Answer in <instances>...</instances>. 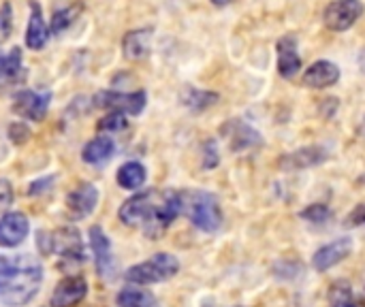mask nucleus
<instances>
[{
    "instance_id": "f257e3e1",
    "label": "nucleus",
    "mask_w": 365,
    "mask_h": 307,
    "mask_svg": "<svg viewBox=\"0 0 365 307\" xmlns=\"http://www.w3.org/2000/svg\"><path fill=\"white\" fill-rule=\"evenodd\" d=\"M182 212V192L145 190L124 201L118 216L126 227H139L150 239H158Z\"/></svg>"
},
{
    "instance_id": "f03ea898",
    "label": "nucleus",
    "mask_w": 365,
    "mask_h": 307,
    "mask_svg": "<svg viewBox=\"0 0 365 307\" xmlns=\"http://www.w3.org/2000/svg\"><path fill=\"white\" fill-rule=\"evenodd\" d=\"M43 280V269L28 254L0 256V301L6 306L28 303Z\"/></svg>"
},
{
    "instance_id": "7ed1b4c3",
    "label": "nucleus",
    "mask_w": 365,
    "mask_h": 307,
    "mask_svg": "<svg viewBox=\"0 0 365 307\" xmlns=\"http://www.w3.org/2000/svg\"><path fill=\"white\" fill-rule=\"evenodd\" d=\"M184 212L188 220L203 233H216L222 227V209L218 199L212 192L195 190V192H182Z\"/></svg>"
},
{
    "instance_id": "20e7f679",
    "label": "nucleus",
    "mask_w": 365,
    "mask_h": 307,
    "mask_svg": "<svg viewBox=\"0 0 365 307\" xmlns=\"http://www.w3.org/2000/svg\"><path fill=\"white\" fill-rule=\"evenodd\" d=\"M180 271V263L173 254L169 252H158L150 261L139 263L126 271V280L137 286H148V284H158L171 280Z\"/></svg>"
},
{
    "instance_id": "39448f33",
    "label": "nucleus",
    "mask_w": 365,
    "mask_h": 307,
    "mask_svg": "<svg viewBox=\"0 0 365 307\" xmlns=\"http://www.w3.org/2000/svg\"><path fill=\"white\" fill-rule=\"evenodd\" d=\"M364 15L361 0H331L323 11V21L331 32H346Z\"/></svg>"
},
{
    "instance_id": "423d86ee",
    "label": "nucleus",
    "mask_w": 365,
    "mask_h": 307,
    "mask_svg": "<svg viewBox=\"0 0 365 307\" xmlns=\"http://www.w3.org/2000/svg\"><path fill=\"white\" fill-rule=\"evenodd\" d=\"M51 252L60 256L62 265H81L86 256L79 231L73 227H62L51 233Z\"/></svg>"
},
{
    "instance_id": "0eeeda50",
    "label": "nucleus",
    "mask_w": 365,
    "mask_h": 307,
    "mask_svg": "<svg viewBox=\"0 0 365 307\" xmlns=\"http://www.w3.org/2000/svg\"><path fill=\"white\" fill-rule=\"evenodd\" d=\"M145 103H148V94L143 90H137V92H98L94 96V105L96 107H103V109H111V111H122V113H128V115H139L143 109H145Z\"/></svg>"
},
{
    "instance_id": "6e6552de",
    "label": "nucleus",
    "mask_w": 365,
    "mask_h": 307,
    "mask_svg": "<svg viewBox=\"0 0 365 307\" xmlns=\"http://www.w3.org/2000/svg\"><path fill=\"white\" fill-rule=\"evenodd\" d=\"M49 100L51 94L49 92H34V90H21L15 94L13 98V111L24 118V120H32V122H41L47 115L49 109Z\"/></svg>"
},
{
    "instance_id": "1a4fd4ad",
    "label": "nucleus",
    "mask_w": 365,
    "mask_h": 307,
    "mask_svg": "<svg viewBox=\"0 0 365 307\" xmlns=\"http://www.w3.org/2000/svg\"><path fill=\"white\" fill-rule=\"evenodd\" d=\"M329 160V150L323 145H306L295 152H289L280 158V167L284 171H304L319 167Z\"/></svg>"
},
{
    "instance_id": "9d476101",
    "label": "nucleus",
    "mask_w": 365,
    "mask_h": 307,
    "mask_svg": "<svg viewBox=\"0 0 365 307\" xmlns=\"http://www.w3.org/2000/svg\"><path fill=\"white\" fill-rule=\"evenodd\" d=\"M353 252V239L351 237H338L336 241L319 248L312 256V267L319 271V274H325L329 271L331 267L340 265L342 261H346Z\"/></svg>"
},
{
    "instance_id": "9b49d317",
    "label": "nucleus",
    "mask_w": 365,
    "mask_h": 307,
    "mask_svg": "<svg viewBox=\"0 0 365 307\" xmlns=\"http://www.w3.org/2000/svg\"><path fill=\"white\" fill-rule=\"evenodd\" d=\"M338 81H340V66L331 60H317L302 75V83L312 90H325L336 85Z\"/></svg>"
},
{
    "instance_id": "f8f14e48",
    "label": "nucleus",
    "mask_w": 365,
    "mask_h": 307,
    "mask_svg": "<svg viewBox=\"0 0 365 307\" xmlns=\"http://www.w3.org/2000/svg\"><path fill=\"white\" fill-rule=\"evenodd\" d=\"M88 295V282L81 276H68L58 282L53 295H51V307H75L79 306Z\"/></svg>"
},
{
    "instance_id": "ddd939ff",
    "label": "nucleus",
    "mask_w": 365,
    "mask_h": 307,
    "mask_svg": "<svg viewBox=\"0 0 365 307\" xmlns=\"http://www.w3.org/2000/svg\"><path fill=\"white\" fill-rule=\"evenodd\" d=\"M278 51V75L284 79H293L302 71V56H299V43L293 34H284L276 43Z\"/></svg>"
},
{
    "instance_id": "4468645a",
    "label": "nucleus",
    "mask_w": 365,
    "mask_h": 307,
    "mask_svg": "<svg viewBox=\"0 0 365 307\" xmlns=\"http://www.w3.org/2000/svg\"><path fill=\"white\" fill-rule=\"evenodd\" d=\"M30 233V222L21 212H9L0 218V246L15 248Z\"/></svg>"
},
{
    "instance_id": "2eb2a0df",
    "label": "nucleus",
    "mask_w": 365,
    "mask_h": 307,
    "mask_svg": "<svg viewBox=\"0 0 365 307\" xmlns=\"http://www.w3.org/2000/svg\"><path fill=\"white\" fill-rule=\"evenodd\" d=\"M98 203V190L94 184H81L66 197V209L73 220L88 218Z\"/></svg>"
},
{
    "instance_id": "dca6fc26",
    "label": "nucleus",
    "mask_w": 365,
    "mask_h": 307,
    "mask_svg": "<svg viewBox=\"0 0 365 307\" xmlns=\"http://www.w3.org/2000/svg\"><path fill=\"white\" fill-rule=\"evenodd\" d=\"M152 49V28L130 30L122 38V51L126 60H143Z\"/></svg>"
},
{
    "instance_id": "f3484780",
    "label": "nucleus",
    "mask_w": 365,
    "mask_h": 307,
    "mask_svg": "<svg viewBox=\"0 0 365 307\" xmlns=\"http://www.w3.org/2000/svg\"><path fill=\"white\" fill-rule=\"evenodd\" d=\"M90 244H92V252L96 259V271L98 276H109L111 267H113V256H111V244L105 235V231L101 227H92L90 229Z\"/></svg>"
},
{
    "instance_id": "a211bd4d",
    "label": "nucleus",
    "mask_w": 365,
    "mask_h": 307,
    "mask_svg": "<svg viewBox=\"0 0 365 307\" xmlns=\"http://www.w3.org/2000/svg\"><path fill=\"white\" fill-rule=\"evenodd\" d=\"M49 30L45 26V17L41 13L38 2H30V19H28V30H26V45L34 51L43 49L47 43Z\"/></svg>"
},
{
    "instance_id": "6ab92c4d",
    "label": "nucleus",
    "mask_w": 365,
    "mask_h": 307,
    "mask_svg": "<svg viewBox=\"0 0 365 307\" xmlns=\"http://www.w3.org/2000/svg\"><path fill=\"white\" fill-rule=\"evenodd\" d=\"M113 152H115L113 139H109V137H96V139H92L83 147L81 158H83V162H88L92 167H101V165H105V162L111 160Z\"/></svg>"
},
{
    "instance_id": "aec40b11",
    "label": "nucleus",
    "mask_w": 365,
    "mask_h": 307,
    "mask_svg": "<svg viewBox=\"0 0 365 307\" xmlns=\"http://www.w3.org/2000/svg\"><path fill=\"white\" fill-rule=\"evenodd\" d=\"M225 128L229 130V141H231L233 152L248 150V147H255V145L261 143V135L252 126H248L244 122H231Z\"/></svg>"
},
{
    "instance_id": "412c9836",
    "label": "nucleus",
    "mask_w": 365,
    "mask_h": 307,
    "mask_svg": "<svg viewBox=\"0 0 365 307\" xmlns=\"http://www.w3.org/2000/svg\"><path fill=\"white\" fill-rule=\"evenodd\" d=\"M145 177H148L145 167L141 162H135V160L124 162L118 169V175H115L120 188H124V190H137V188H141L145 184Z\"/></svg>"
},
{
    "instance_id": "4be33fe9",
    "label": "nucleus",
    "mask_w": 365,
    "mask_h": 307,
    "mask_svg": "<svg viewBox=\"0 0 365 307\" xmlns=\"http://www.w3.org/2000/svg\"><path fill=\"white\" fill-rule=\"evenodd\" d=\"M218 98H220L218 92L199 90V88H186V90L182 92V103H184L190 111H195V113L210 109L212 105H216Z\"/></svg>"
},
{
    "instance_id": "5701e85b",
    "label": "nucleus",
    "mask_w": 365,
    "mask_h": 307,
    "mask_svg": "<svg viewBox=\"0 0 365 307\" xmlns=\"http://www.w3.org/2000/svg\"><path fill=\"white\" fill-rule=\"evenodd\" d=\"M81 11H83V2H73V4H68V6H64V9H58L56 13H53V17H51V34H60V32H64L66 28H71V24L81 15Z\"/></svg>"
},
{
    "instance_id": "b1692460",
    "label": "nucleus",
    "mask_w": 365,
    "mask_h": 307,
    "mask_svg": "<svg viewBox=\"0 0 365 307\" xmlns=\"http://www.w3.org/2000/svg\"><path fill=\"white\" fill-rule=\"evenodd\" d=\"M329 307H365V303L355 297L349 282H336L329 291Z\"/></svg>"
},
{
    "instance_id": "393cba45",
    "label": "nucleus",
    "mask_w": 365,
    "mask_h": 307,
    "mask_svg": "<svg viewBox=\"0 0 365 307\" xmlns=\"http://www.w3.org/2000/svg\"><path fill=\"white\" fill-rule=\"evenodd\" d=\"M120 307H158V301L152 293L139 288H124L118 295Z\"/></svg>"
},
{
    "instance_id": "a878e982",
    "label": "nucleus",
    "mask_w": 365,
    "mask_h": 307,
    "mask_svg": "<svg viewBox=\"0 0 365 307\" xmlns=\"http://www.w3.org/2000/svg\"><path fill=\"white\" fill-rule=\"evenodd\" d=\"M21 71V49L15 47L9 53H0V79H13Z\"/></svg>"
},
{
    "instance_id": "bb28decb",
    "label": "nucleus",
    "mask_w": 365,
    "mask_h": 307,
    "mask_svg": "<svg viewBox=\"0 0 365 307\" xmlns=\"http://www.w3.org/2000/svg\"><path fill=\"white\" fill-rule=\"evenodd\" d=\"M128 126V120H126V113L122 111H109L103 120H98L96 128L101 132H120Z\"/></svg>"
},
{
    "instance_id": "cd10ccee",
    "label": "nucleus",
    "mask_w": 365,
    "mask_h": 307,
    "mask_svg": "<svg viewBox=\"0 0 365 307\" xmlns=\"http://www.w3.org/2000/svg\"><path fill=\"white\" fill-rule=\"evenodd\" d=\"M299 218L306 222H312V224H323L331 218V209L325 203H314V205H308L306 209H302Z\"/></svg>"
},
{
    "instance_id": "c85d7f7f",
    "label": "nucleus",
    "mask_w": 365,
    "mask_h": 307,
    "mask_svg": "<svg viewBox=\"0 0 365 307\" xmlns=\"http://www.w3.org/2000/svg\"><path fill=\"white\" fill-rule=\"evenodd\" d=\"M220 162V156H218V145L216 141H205L203 143V169H216Z\"/></svg>"
},
{
    "instance_id": "c756f323",
    "label": "nucleus",
    "mask_w": 365,
    "mask_h": 307,
    "mask_svg": "<svg viewBox=\"0 0 365 307\" xmlns=\"http://www.w3.org/2000/svg\"><path fill=\"white\" fill-rule=\"evenodd\" d=\"M11 28H13V13H11V4L4 2L0 6V43L9 38Z\"/></svg>"
},
{
    "instance_id": "7c9ffc66",
    "label": "nucleus",
    "mask_w": 365,
    "mask_h": 307,
    "mask_svg": "<svg viewBox=\"0 0 365 307\" xmlns=\"http://www.w3.org/2000/svg\"><path fill=\"white\" fill-rule=\"evenodd\" d=\"M9 137H11V141L15 143V145H21V143H26L28 141V137H30V128L26 126V124H11L9 126Z\"/></svg>"
},
{
    "instance_id": "2f4dec72",
    "label": "nucleus",
    "mask_w": 365,
    "mask_h": 307,
    "mask_svg": "<svg viewBox=\"0 0 365 307\" xmlns=\"http://www.w3.org/2000/svg\"><path fill=\"white\" fill-rule=\"evenodd\" d=\"M346 224H349V227H365V203L357 205V207L351 212V216L346 218Z\"/></svg>"
},
{
    "instance_id": "473e14b6",
    "label": "nucleus",
    "mask_w": 365,
    "mask_h": 307,
    "mask_svg": "<svg viewBox=\"0 0 365 307\" xmlns=\"http://www.w3.org/2000/svg\"><path fill=\"white\" fill-rule=\"evenodd\" d=\"M11 201V188H9V182L0 179V207L9 205Z\"/></svg>"
},
{
    "instance_id": "72a5a7b5",
    "label": "nucleus",
    "mask_w": 365,
    "mask_h": 307,
    "mask_svg": "<svg viewBox=\"0 0 365 307\" xmlns=\"http://www.w3.org/2000/svg\"><path fill=\"white\" fill-rule=\"evenodd\" d=\"M359 68L365 73V49L359 53Z\"/></svg>"
},
{
    "instance_id": "f704fd0d",
    "label": "nucleus",
    "mask_w": 365,
    "mask_h": 307,
    "mask_svg": "<svg viewBox=\"0 0 365 307\" xmlns=\"http://www.w3.org/2000/svg\"><path fill=\"white\" fill-rule=\"evenodd\" d=\"M212 2H214V4H216V6H222V4H227V2H229V0H212Z\"/></svg>"
},
{
    "instance_id": "c9c22d12",
    "label": "nucleus",
    "mask_w": 365,
    "mask_h": 307,
    "mask_svg": "<svg viewBox=\"0 0 365 307\" xmlns=\"http://www.w3.org/2000/svg\"><path fill=\"white\" fill-rule=\"evenodd\" d=\"M361 132L365 135V118H364V122H361Z\"/></svg>"
}]
</instances>
